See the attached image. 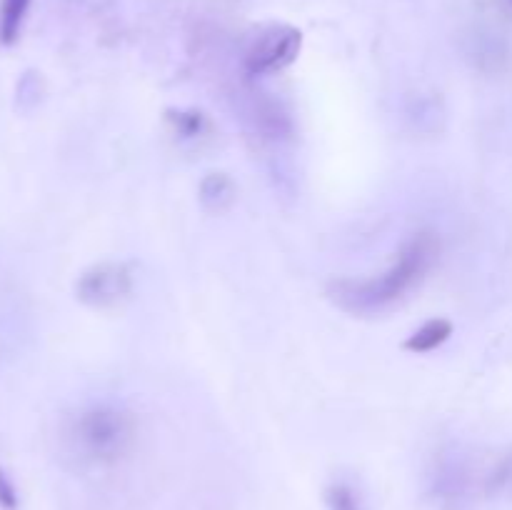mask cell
<instances>
[{
    "mask_svg": "<svg viewBox=\"0 0 512 510\" xmlns=\"http://www.w3.org/2000/svg\"><path fill=\"white\" fill-rule=\"evenodd\" d=\"M70 443L80 458L110 465L123 458L135 443V420L115 405H93L78 413L70 425Z\"/></svg>",
    "mask_w": 512,
    "mask_h": 510,
    "instance_id": "7a4b0ae2",
    "label": "cell"
},
{
    "mask_svg": "<svg viewBox=\"0 0 512 510\" xmlns=\"http://www.w3.org/2000/svg\"><path fill=\"white\" fill-rule=\"evenodd\" d=\"M0 508L18 510V488L3 468H0Z\"/></svg>",
    "mask_w": 512,
    "mask_h": 510,
    "instance_id": "8fae6325",
    "label": "cell"
},
{
    "mask_svg": "<svg viewBox=\"0 0 512 510\" xmlns=\"http://www.w3.org/2000/svg\"><path fill=\"white\" fill-rule=\"evenodd\" d=\"M303 48V33L293 25H268L250 40L245 50V70L248 75H273L295 63Z\"/></svg>",
    "mask_w": 512,
    "mask_h": 510,
    "instance_id": "277c9868",
    "label": "cell"
},
{
    "mask_svg": "<svg viewBox=\"0 0 512 510\" xmlns=\"http://www.w3.org/2000/svg\"><path fill=\"white\" fill-rule=\"evenodd\" d=\"M440 258V238L433 230L415 233L400 248L398 258L373 278H343L330 285V298L335 305L353 315H378L408 298Z\"/></svg>",
    "mask_w": 512,
    "mask_h": 510,
    "instance_id": "6da1fadb",
    "label": "cell"
},
{
    "mask_svg": "<svg viewBox=\"0 0 512 510\" xmlns=\"http://www.w3.org/2000/svg\"><path fill=\"white\" fill-rule=\"evenodd\" d=\"M490 493L512 498V450L498 463V468L490 475Z\"/></svg>",
    "mask_w": 512,
    "mask_h": 510,
    "instance_id": "30bf717a",
    "label": "cell"
},
{
    "mask_svg": "<svg viewBox=\"0 0 512 510\" xmlns=\"http://www.w3.org/2000/svg\"><path fill=\"white\" fill-rule=\"evenodd\" d=\"M133 270L125 263L103 260L90 265L75 283V295L83 305L95 310H110L123 305L133 295Z\"/></svg>",
    "mask_w": 512,
    "mask_h": 510,
    "instance_id": "3957f363",
    "label": "cell"
},
{
    "mask_svg": "<svg viewBox=\"0 0 512 510\" xmlns=\"http://www.w3.org/2000/svg\"><path fill=\"white\" fill-rule=\"evenodd\" d=\"M325 505H328V510H365L360 495L348 483L328 485L325 488Z\"/></svg>",
    "mask_w": 512,
    "mask_h": 510,
    "instance_id": "9c48e42d",
    "label": "cell"
},
{
    "mask_svg": "<svg viewBox=\"0 0 512 510\" xmlns=\"http://www.w3.org/2000/svg\"><path fill=\"white\" fill-rule=\"evenodd\" d=\"M168 123L173 125V130L183 138H198L205 130V115L198 110H170Z\"/></svg>",
    "mask_w": 512,
    "mask_h": 510,
    "instance_id": "ba28073f",
    "label": "cell"
},
{
    "mask_svg": "<svg viewBox=\"0 0 512 510\" xmlns=\"http://www.w3.org/2000/svg\"><path fill=\"white\" fill-rule=\"evenodd\" d=\"M200 203L210 213H225L235 203V183L225 173H210L200 183Z\"/></svg>",
    "mask_w": 512,
    "mask_h": 510,
    "instance_id": "8992f818",
    "label": "cell"
},
{
    "mask_svg": "<svg viewBox=\"0 0 512 510\" xmlns=\"http://www.w3.org/2000/svg\"><path fill=\"white\" fill-rule=\"evenodd\" d=\"M30 0H0V45L8 48L20 38Z\"/></svg>",
    "mask_w": 512,
    "mask_h": 510,
    "instance_id": "52a82bcc",
    "label": "cell"
},
{
    "mask_svg": "<svg viewBox=\"0 0 512 510\" xmlns=\"http://www.w3.org/2000/svg\"><path fill=\"white\" fill-rule=\"evenodd\" d=\"M450 335H453V323L445 318H433L428 320V323L420 325L415 333L408 335V340H405V350H410V353L415 355L433 353V350L443 348V345L448 343Z\"/></svg>",
    "mask_w": 512,
    "mask_h": 510,
    "instance_id": "5b68a950",
    "label": "cell"
}]
</instances>
